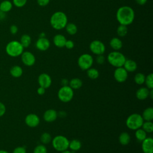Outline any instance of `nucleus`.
<instances>
[{"instance_id":"obj_1","label":"nucleus","mask_w":153,"mask_h":153,"mask_svg":"<svg viewBox=\"0 0 153 153\" xmlns=\"http://www.w3.org/2000/svg\"><path fill=\"white\" fill-rule=\"evenodd\" d=\"M135 13L130 6L123 5L118 8L116 12V19L120 25L128 26L134 20Z\"/></svg>"},{"instance_id":"obj_2","label":"nucleus","mask_w":153,"mask_h":153,"mask_svg":"<svg viewBox=\"0 0 153 153\" xmlns=\"http://www.w3.org/2000/svg\"><path fill=\"white\" fill-rule=\"evenodd\" d=\"M68 23L67 15L63 11H57L54 12L50 19L51 26L57 30L65 29Z\"/></svg>"},{"instance_id":"obj_3","label":"nucleus","mask_w":153,"mask_h":153,"mask_svg":"<svg viewBox=\"0 0 153 153\" xmlns=\"http://www.w3.org/2000/svg\"><path fill=\"white\" fill-rule=\"evenodd\" d=\"M106 59L111 66L119 68L123 66L126 58V56L119 51H113L108 54Z\"/></svg>"},{"instance_id":"obj_4","label":"nucleus","mask_w":153,"mask_h":153,"mask_svg":"<svg viewBox=\"0 0 153 153\" xmlns=\"http://www.w3.org/2000/svg\"><path fill=\"white\" fill-rule=\"evenodd\" d=\"M5 51L8 56L16 57L21 56L24 51V48L20 41L13 40L7 43L5 47Z\"/></svg>"},{"instance_id":"obj_5","label":"nucleus","mask_w":153,"mask_h":153,"mask_svg":"<svg viewBox=\"0 0 153 153\" xmlns=\"http://www.w3.org/2000/svg\"><path fill=\"white\" fill-rule=\"evenodd\" d=\"M143 121L144 120L142 118L141 115L137 113H134L130 115L127 118L126 124L127 128L129 129L136 130L142 127Z\"/></svg>"},{"instance_id":"obj_6","label":"nucleus","mask_w":153,"mask_h":153,"mask_svg":"<svg viewBox=\"0 0 153 153\" xmlns=\"http://www.w3.org/2000/svg\"><path fill=\"white\" fill-rule=\"evenodd\" d=\"M51 142L54 149L59 152L67 150L69 148V140L65 136H56L53 140H51Z\"/></svg>"},{"instance_id":"obj_7","label":"nucleus","mask_w":153,"mask_h":153,"mask_svg":"<svg viewBox=\"0 0 153 153\" xmlns=\"http://www.w3.org/2000/svg\"><path fill=\"white\" fill-rule=\"evenodd\" d=\"M74 90L69 85H63L60 87L57 92L59 99L63 102L67 103L70 102L74 97Z\"/></svg>"},{"instance_id":"obj_8","label":"nucleus","mask_w":153,"mask_h":153,"mask_svg":"<svg viewBox=\"0 0 153 153\" xmlns=\"http://www.w3.org/2000/svg\"><path fill=\"white\" fill-rule=\"evenodd\" d=\"M94 62L93 56L88 53H84L80 55L78 59V66L82 71H87L91 68Z\"/></svg>"},{"instance_id":"obj_9","label":"nucleus","mask_w":153,"mask_h":153,"mask_svg":"<svg viewBox=\"0 0 153 153\" xmlns=\"http://www.w3.org/2000/svg\"><path fill=\"white\" fill-rule=\"evenodd\" d=\"M89 48L91 52L95 55L103 54L106 50L105 44L100 40H93L89 45Z\"/></svg>"},{"instance_id":"obj_10","label":"nucleus","mask_w":153,"mask_h":153,"mask_svg":"<svg viewBox=\"0 0 153 153\" xmlns=\"http://www.w3.org/2000/svg\"><path fill=\"white\" fill-rule=\"evenodd\" d=\"M21 60L23 63L27 66H33L36 61L34 54L29 51H23L21 54Z\"/></svg>"},{"instance_id":"obj_11","label":"nucleus","mask_w":153,"mask_h":153,"mask_svg":"<svg viewBox=\"0 0 153 153\" xmlns=\"http://www.w3.org/2000/svg\"><path fill=\"white\" fill-rule=\"evenodd\" d=\"M114 79L118 82H123L126 81L128 78V72L123 68H116L114 72Z\"/></svg>"},{"instance_id":"obj_12","label":"nucleus","mask_w":153,"mask_h":153,"mask_svg":"<svg viewBox=\"0 0 153 153\" xmlns=\"http://www.w3.org/2000/svg\"><path fill=\"white\" fill-rule=\"evenodd\" d=\"M38 82L40 87L46 89L51 86L52 79L51 76L48 74L42 73L38 76Z\"/></svg>"},{"instance_id":"obj_13","label":"nucleus","mask_w":153,"mask_h":153,"mask_svg":"<svg viewBox=\"0 0 153 153\" xmlns=\"http://www.w3.org/2000/svg\"><path fill=\"white\" fill-rule=\"evenodd\" d=\"M36 49L41 51L47 50L50 47V41L46 37H39L35 42Z\"/></svg>"},{"instance_id":"obj_14","label":"nucleus","mask_w":153,"mask_h":153,"mask_svg":"<svg viewBox=\"0 0 153 153\" xmlns=\"http://www.w3.org/2000/svg\"><path fill=\"white\" fill-rule=\"evenodd\" d=\"M25 121L26 125L30 127H36L40 123L39 117L35 114H28L26 117Z\"/></svg>"},{"instance_id":"obj_15","label":"nucleus","mask_w":153,"mask_h":153,"mask_svg":"<svg viewBox=\"0 0 153 153\" xmlns=\"http://www.w3.org/2000/svg\"><path fill=\"white\" fill-rule=\"evenodd\" d=\"M142 150L143 153H153V139L146 137L142 142Z\"/></svg>"},{"instance_id":"obj_16","label":"nucleus","mask_w":153,"mask_h":153,"mask_svg":"<svg viewBox=\"0 0 153 153\" xmlns=\"http://www.w3.org/2000/svg\"><path fill=\"white\" fill-rule=\"evenodd\" d=\"M58 117V112L53 109L46 110L43 114V118L45 121L47 123H51L54 121Z\"/></svg>"},{"instance_id":"obj_17","label":"nucleus","mask_w":153,"mask_h":153,"mask_svg":"<svg viewBox=\"0 0 153 153\" xmlns=\"http://www.w3.org/2000/svg\"><path fill=\"white\" fill-rule=\"evenodd\" d=\"M66 40V37L63 35L59 33L55 35L53 39L54 45L58 48L64 47Z\"/></svg>"},{"instance_id":"obj_18","label":"nucleus","mask_w":153,"mask_h":153,"mask_svg":"<svg viewBox=\"0 0 153 153\" xmlns=\"http://www.w3.org/2000/svg\"><path fill=\"white\" fill-rule=\"evenodd\" d=\"M149 89L147 87H142L139 88L136 92V96L137 99L143 100L146 99L149 97Z\"/></svg>"},{"instance_id":"obj_19","label":"nucleus","mask_w":153,"mask_h":153,"mask_svg":"<svg viewBox=\"0 0 153 153\" xmlns=\"http://www.w3.org/2000/svg\"><path fill=\"white\" fill-rule=\"evenodd\" d=\"M109 45L114 51H118L123 47V42L118 37H113L109 41Z\"/></svg>"},{"instance_id":"obj_20","label":"nucleus","mask_w":153,"mask_h":153,"mask_svg":"<svg viewBox=\"0 0 153 153\" xmlns=\"http://www.w3.org/2000/svg\"><path fill=\"white\" fill-rule=\"evenodd\" d=\"M123 68L128 72H133L137 69V65L136 62L132 59H126Z\"/></svg>"},{"instance_id":"obj_21","label":"nucleus","mask_w":153,"mask_h":153,"mask_svg":"<svg viewBox=\"0 0 153 153\" xmlns=\"http://www.w3.org/2000/svg\"><path fill=\"white\" fill-rule=\"evenodd\" d=\"M13 3L9 0H4L0 3V11L2 13H7L11 10L13 8Z\"/></svg>"},{"instance_id":"obj_22","label":"nucleus","mask_w":153,"mask_h":153,"mask_svg":"<svg viewBox=\"0 0 153 153\" xmlns=\"http://www.w3.org/2000/svg\"><path fill=\"white\" fill-rule=\"evenodd\" d=\"M118 141L121 145H127L130 142V135L127 132H122L118 137Z\"/></svg>"},{"instance_id":"obj_23","label":"nucleus","mask_w":153,"mask_h":153,"mask_svg":"<svg viewBox=\"0 0 153 153\" xmlns=\"http://www.w3.org/2000/svg\"><path fill=\"white\" fill-rule=\"evenodd\" d=\"M142 118L145 121H152L153 120V108L148 107L146 108L141 115Z\"/></svg>"},{"instance_id":"obj_24","label":"nucleus","mask_w":153,"mask_h":153,"mask_svg":"<svg viewBox=\"0 0 153 153\" xmlns=\"http://www.w3.org/2000/svg\"><path fill=\"white\" fill-rule=\"evenodd\" d=\"M82 85V81L78 78H72L69 82V86L73 90H78Z\"/></svg>"},{"instance_id":"obj_25","label":"nucleus","mask_w":153,"mask_h":153,"mask_svg":"<svg viewBox=\"0 0 153 153\" xmlns=\"http://www.w3.org/2000/svg\"><path fill=\"white\" fill-rule=\"evenodd\" d=\"M82 144L80 140L78 139H73L71 141H69V148L72 151H79L81 148Z\"/></svg>"},{"instance_id":"obj_26","label":"nucleus","mask_w":153,"mask_h":153,"mask_svg":"<svg viewBox=\"0 0 153 153\" xmlns=\"http://www.w3.org/2000/svg\"><path fill=\"white\" fill-rule=\"evenodd\" d=\"M65 29L67 33L70 35H74L78 31V27L74 23H68Z\"/></svg>"},{"instance_id":"obj_27","label":"nucleus","mask_w":153,"mask_h":153,"mask_svg":"<svg viewBox=\"0 0 153 153\" xmlns=\"http://www.w3.org/2000/svg\"><path fill=\"white\" fill-rule=\"evenodd\" d=\"M32 39L30 35L27 34H23L22 35L20 40V42L23 47V48H27L31 44Z\"/></svg>"},{"instance_id":"obj_28","label":"nucleus","mask_w":153,"mask_h":153,"mask_svg":"<svg viewBox=\"0 0 153 153\" xmlns=\"http://www.w3.org/2000/svg\"><path fill=\"white\" fill-rule=\"evenodd\" d=\"M10 74L15 78L20 77L23 74V69L20 66H13L10 69Z\"/></svg>"},{"instance_id":"obj_29","label":"nucleus","mask_w":153,"mask_h":153,"mask_svg":"<svg viewBox=\"0 0 153 153\" xmlns=\"http://www.w3.org/2000/svg\"><path fill=\"white\" fill-rule=\"evenodd\" d=\"M87 75L91 79H96L99 76V72L96 68H90L87 70Z\"/></svg>"},{"instance_id":"obj_30","label":"nucleus","mask_w":153,"mask_h":153,"mask_svg":"<svg viewBox=\"0 0 153 153\" xmlns=\"http://www.w3.org/2000/svg\"><path fill=\"white\" fill-rule=\"evenodd\" d=\"M135 137L138 141L142 142L146 137H147L146 133L142 128H139L136 130Z\"/></svg>"},{"instance_id":"obj_31","label":"nucleus","mask_w":153,"mask_h":153,"mask_svg":"<svg viewBox=\"0 0 153 153\" xmlns=\"http://www.w3.org/2000/svg\"><path fill=\"white\" fill-rule=\"evenodd\" d=\"M146 133H151L153 131V123L152 121H143L142 127Z\"/></svg>"},{"instance_id":"obj_32","label":"nucleus","mask_w":153,"mask_h":153,"mask_svg":"<svg viewBox=\"0 0 153 153\" xmlns=\"http://www.w3.org/2000/svg\"><path fill=\"white\" fill-rule=\"evenodd\" d=\"M128 33V27L127 26L120 25L117 29V33L120 37L125 36Z\"/></svg>"},{"instance_id":"obj_33","label":"nucleus","mask_w":153,"mask_h":153,"mask_svg":"<svg viewBox=\"0 0 153 153\" xmlns=\"http://www.w3.org/2000/svg\"><path fill=\"white\" fill-rule=\"evenodd\" d=\"M145 75L141 72L137 73L134 76V81L138 85H142L145 82Z\"/></svg>"},{"instance_id":"obj_34","label":"nucleus","mask_w":153,"mask_h":153,"mask_svg":"<svg viewBox=\"0 0 153 153\" xmlns=\"http://www.w3.org/2000/svg\"><path fill=\"white\" fill-rule=\"evenodd\" d=\"M40 140L41 143L44 145V144L49 143L50 142H51L52 137L50 133L47 132H44L41 135Z\"/></svg>"},{"instance_id":"obj_35","label":"nucleus","mask_w":153,"mask_h":153,"mask_svg":"<svg viewBox=\"0 0 153 153\" xmlns=\"http://www.w3.org/2000/svg\"><path fill=\"white\" fill-rule=\"evenodd\" d=\"M146 87L148 89H152L153 88V74L150 73L147 76H145V82Z\"/></svg>"},{"instance_id":"obj_36","label":"nucleus","mask_w":153,"mask_h":153,"mask_svg":"<svg viewBox=\"0 0 153 153\" xmlns=\"http://www.w3.org/2000/svg\"><path fill=\"white\" fill-rule=\"evenodd\" d=\"M33 153H47V149L44 144L38 145L34 148Z\"/></svg>"},{"instance_id":"obj_37","label":"nucleus","mask_w":153,"mask_h":153,"mask_svg":"<svg viewBox=\"0 0 153 153\" xmlns=\"http://www.w3.org/2000/svg\"><path fill=\"white\" fill-rule=\"evenodd\" d=\"M27 1V0H13L12 3L15 7L22 8L26 4Z\"/></svg>"},{"instance_id":"obj_38","label":"nucleus","mask_w":153,"mask_h":153,"mask_svg":"<svg viewBox=\"0 0 153 153\" xmlns=\"http://www.w3.org/2000/svg\"><path fill=\"white\" fill-rule=\"evenodd\" d=\"M96 61L97 63H98L99 65H103L105 62V57L103 56V54L97 55Z\"/></svg>"},{"instance_id":"obj_39","label":"nucleus","mask_w":153,"mask_h":153,"mask_svg":"<svg viewBox=\"0 0 153 153\" xmlns=\"http://www.w3.org/2000/svg\"><path fill=\"white\" fill-rule=\"evenodd\" d=\"M74 46H75V44L72 40H71V39L66 40L65 45V47H66L67 49L71 50V49H72L74 47Z\"/></svg>"},{"instance_id":"obj_40","label":"nucleus","mask_w":153,"mask_h":153,"mask_svg":"<svg viewBox=\"0 0 153 153\" xmlns=\"http://www.w3.org/2000/svg\"><path fill=\"white\" fill-rule=\"evenodd\" d=\"M13 153H26V150L23 146H19L14 149Z\"/></svg>"},{"instance_id":"obj_41","label":"nucleus","mask_w":153,"mask_h":153,"mask_svg":"<svg viewBox=\"0 0 153 153\" xmlns=\"http://www.w3.org/2000/svg\"><path fill=\"white\" fill-rule=\"evenodd\" d=\"M50 0H36L37 4L41 7H45L50 3Z\"/></svg>"},{"instance_id":"obj_42","label":"nucleus","mask_w":153,"mask_h":153,"mask_svg":"<svg viewBox=\"0 0 153 153\" xmlns=\"http://www.w3.org/2000/svg\"><path fill=\"white\" fill-rule=\"evenodd\" d=\"M10 33L11 34L15 35L18 32V27L15 25H13L10 27Z\"/></svg>"},{"instance_id":"obj_43","label":"nucleus","mask_w":153,"mask_h":153,"mask_svg":"<svg viewBox=\"0 0 153 153\" xmlns=\"http://www.w3.org/2000/svg\"><path fill=\"white\" fill-rule=\"evenodd\" d=\"M5 112V105L0 102V117H2Z\"/></svg>"},{"instance_id":"obj_44","label":"nucleus","mask_w":153,"mask_h":153,"mask_svg":"<svg viewBox=\"0 0 153 153\" xmlns=\"http://www.w3.org/2000/svg\"><path fill=\"white\" fill-rule=\"evenodd\" d=\"M45 93V88L42 87H39L37 89V93L39 95H43Z\"/></svg>"},{"instance_id":"obj_45","label":"nucleus","mask_w":153,"mask_h":153,"mask_svg":"<svg viewBox=\"0 0 153 153\" xmlns=\"http://www.w3.org/2000/svg\"><path fill=\"white\" fill-rule=\"evenodd\" d=\"M136 4H137L139 5H144L146 2L148 0H134Z\"/></svg>"},{"instance_id":"obj_46","label":"nucleus","mask_w":153,"mask_h":153,"mask_svg":"<svg viewBox=\"0 0 153 153\" xmlns=\"http://www.w3.org/2000/svg\"><path fill=\"white\" fill-rule=\"evenodd\" d=\"M61 82H62V84H63V85H68V84H69L68 83V81L66 79H65V78L62 79Z\"/></svg>"},{"instance_id":"obj_47","label":"nucleus","mask_w":153,"mask_h":153,"mask_svg":"<svg viewBox=\"0 0 153 153\" xmlns=\"http://www.w3.org/2000/svg\"><path fill=\"white\" fill-rule=\"evenodd\" d=\"M149 97L151 99L153 98V90H152V89H150V90H149Z\"/></svg>"},{"instance_id":"obj_48","label":"nucleus","mask_w":153,"mask_h":153,"mask_svg":"<svg viewBox=\"0 0 153 153\" xmlns=\"http://www.w3.org/2000/svg\"><path fill=\"white\" fill-rule=\"evenodd\" d=\"M60 153H72V152L71 151H68V150L67 149V150H65V151H63L60 152Z\"/></svg>"},{"instance_id":"obj_49","label":"nucleus","mask_w":153,"mask_h":153,"mask_svg":"<svg viewBox=\"0 0 153 153\" xmlns=\"http://www.w3.org/2000/svg\"><path fill=\"white\" fill-rule=\"evenodd\" d=\"M39 37H45V34L44 32H42L39 35Z\"/></svg>"},{"instance_id":"obj_50","label":"nucleus","mask_w":153,"mask_h":153,"mask_svg":"<svg viewBox=\"0 0 153 153\" xmlns=\"http://www.w3.org/2000/svg\"><path fill=\"white\" fill-rule=\"evenodd\" d=\"M0 153H9V152H8L7 151H4V150H0Z\"/></svg>"}]
</instances>
